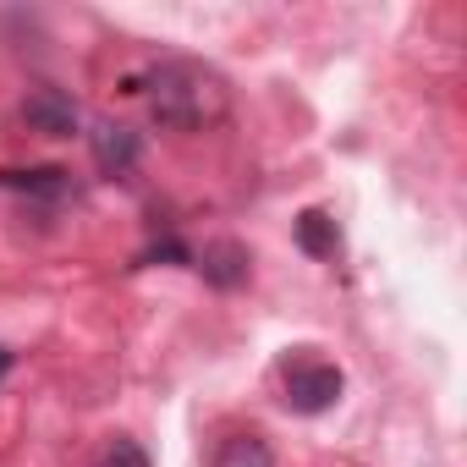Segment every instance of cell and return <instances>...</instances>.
<instances>
[{
  "label": "cell",
  "instance_id": "6da1fadb",
  "mask_svg": "<svg viewBox=\"0 0 467 467\" xmlns=\"http://www.w3.org/2000/svg\"><path fill=\"white\" fill-rule=\"evenodd\" d=\"M149 110L160 127H176V132H203L214 121H225L231 110V94H225V78L203 61H160L149 72Z\"/></svg>",
  "mask_w": 467,
  "mask_h": 467
},
{
  "label": "cell",
  "instance_id": "7a4b0ae2",
  "mask_svg": "<svg viewBox=\"0 0 467 467\" xmlns=\"http://www.w3.org/2000/svg\"><path fill=\"white\" fill-rule=\"evenodd\" d=\"M281 385H286V407L292 412H325V407H336V396H341L347 379L325 358H286Z\"/></svg>",
  "mask_w": 467,
  "mask_h": 467
},
{
  "label": "cell",
  "instance_id": "3957f363",
  "mask_svg": "<svg viewBox=\"0 0 467 467\" xmlns=\"http://www.w3.org/2000/svg\"><path fill=\"white\" fill-rule=\"evenodd\" d=\"M23 121H28L34 132H45V138H72V132H78V105H72V94H61V88H34V94L23 99Z\"/></svg>",
  "mask_w": 467,
  "mask_h": 467
},
{
  "label": "cell",
  "instance_id": "277c9868",
  "mask_svg": "<svg viewBox=\"0 0 467 467\" xmlns=\"http://www.w3.org/2000/svg\"><path fill=\"white\" fill-rule=\"evenodd\" d=\"M138 154H143V143H138L132 127H121V121H99L94 127V165L105 176H127L138 165Z\"/></svg>",
  "mask_w": 467,
  "mask_h": 467
},
{
  "label": "cell",
  "instance_id": "5b68a950",
  "mask_svg": "<svg viewBox=\"0 0 467 467\" xmlns=\"http://www.w3.org/2000/svg\"><path fill=\"white\" fill-rule=\"evenodd\" d=\"M192 270H198L209 286L231 292V286H243V281H248V254H243L237 243H209L203 254H192Z\"/></svg>",
  "mask_w": 467,
  "mask_h": 467
},
{
  "label": "cell",
  "instance_id": "8992f818",
  "mask_svg": "<svg viewBox=\"0 0 467 467\" xmlns=\"http://www.w3.org/2000/svg\"><path fill=\"white\" fill-rule=\"evenodd\" d=\"M297 248H303L308 259H330V254H336V220H330L325 209H303V214H297Z\"/></svg>",
  "mask_w": 467,
  "mask_h": 467
},
{
  "label": "cell",
  "instance_id": "52a82bcc",
  "mask_svg": "<svg viewBox=\"0 0 467 467\" xmlns=\"http://www.w3.org/2000/svg\"><path fill=\"white\" fill-rule=\"evenodd\" d=\"M209 467H275V456L259 434H231V440H220Z\"/></svg>",
  "mask_w": 467,
  "mask_h": 467
},
{
  "label": "cell",
  "instance_id": "ba28073f",
  "mask_svg": "<svg viewBox=\"0 0 467 467\" xmlns=\"http://www.w3.org/2000/svg\"><path fill=\"white\" fill-rule=\"evenodd\" d=\"M0 182L17 187V192H39V198H67V187H72V176L56 171V165H45V171H0Z\"/></svg>",
  "mask_w": 467,
  "mask_h": 467
},
{
  "label": "cell",
  "instance_id": "9c48e42d",
  "mask_svg": "<svg viewBox=\"0 0 467 467\" xmlns=\"http://www.w3.org/2000/svg\"><path fill=\"white\" fill-rule=\"evenodd\" d=\"M94 467H149V451H143L138 440H116V445H110Z\"/></svg>",
  "mask_w": 467,
  "mask_h": 467
},
{
  "label": "cell",
  "instance_id": "30bf717a",
  "mask_svg": "<svg viewBox=\"0 0 467 467\" xmlns=\"http://www.w3.org/2000/svg\"><path fill=\"white\" fill-rule=\"evenodd\" d=\"M6 374H12V352H6V347H0V379H6Z\"/></svg>",
  "mask_w": 467,
  "mask_h": 467
}]
</instances>
